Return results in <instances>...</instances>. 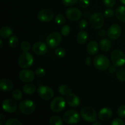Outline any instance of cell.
<instances>
[{"label": "cell", "mask_w": 125, "mask_h": 125, "mask_svg": "<svg viewBox=\"0 0 125 125\" xmlns=\"http://www.w3.org/2000/svg\"><path fill=\"white\" fill-rule=\"evenodd\" d=\"M81 115L85 122H94L97 119V113L95 109L89 106H85L81 110Z\"/></svg>", "instance_id": "cell-1"}, {"label": "cell", "mask_w": 125, "mask_h": 125, "mask_svg": "<svg viewBox=\"0 0 125 125\" xmlns=\"http://www.w3.org/2000/svg\"><path fill=\"white\" fill-rule=\"evenodd\" d=\"M94 64L96 69L104 71L109 68L111 62L109 59L106 56L99 54L94 57Z\"/></svg>", "instance_id": "cell-2"}, {"label": "cell", "mask_w": 125, "mask_h": 125, "mask_svg": "<svg viewBox=\"0 0 125 125\" xmlns=\"http://www.w3.org/2000/svg\"><path fill=\"white\" fill-rule=\"evenodd\" d=\"M111 62L117 67H120L125 64V54L122 50H115L111 53Z\"/></svg>", "instance_id": "cell-3"}, {"label": "cell", "mask_w": 125, "mask_h": 125, "mask_svg": "<svg viewBox=\"0 0 125 125\" xmlns=\"http://www.w3.org/2000/svg\"><path fill=\"white\" fill-rule=\"evenodd\" d=\"M34 63V57L31 53L23 52L18 58V65L22 68H28L31 67Z\"/></svg>", "instance_id": "cell-4"}, {"label": "cell", "mask_w": 125, "mask_h": 125, "mask_svg": "<svg viewBox=\"0 0 125 125\" xmlns=\"http://www.w3.org/2000/svg\"><path fill=\"white\" fill-rule=\"evenodd\" d=\"M63 121L67 124H76L81 120L80 115L75 110H68L63 115Z\"/></svg>", "instance_id": "cell-5"}, {"label": "cell", "mask_w": 125, "mask_h": 125, "mask_svg": "<svg viewBox=\"0 0 125 125\" xmlns=\"http://www.w3.org/2000/svg\"><path fill=\"white\" fill-rule=\"evenodd\" d=\"M20 111L25 115H29L34 112L35 109V103L31 100L21 101L19 105Z\"/></svg>", "instance_id": "cell-6"}, {"label": "cell", "mask_w": 125, "mask_h": 125, "mask_svg": "<svg viewBox=\"0 0 125 125\" xmlns=\"http://www.w3.org/2000/svg\"><path fill=\"white\" fill-rule=\"evenodd\" d=\"M104 15L101 12H95L93 13L90 18V24L94 29H99L104 24Z\"/></svg>", "instance_id": "cell-7"}, {"label": "cell", "mask_w": 125, "mask_h": 125, "mask_svg": "<svg viewBox=\"0 0 125 125\" xmlns=\"http://www.w3.org/2000/svg\"><path fill=\"white\" fill-rule=\"evenodd\" d=\"M66 101H67L62 96H58L54 98L50 104L51 111L56 113L62 112L65 107Z\"/></svg>", "instance_id": "cell-8"}, {"label": "cell", "mask_w": 125, "mask_h": 125, "mask_svg": "<svg viewBox=\"0 0 125 125\" xmlns=\"http://www.w3.org/2000/svg\"><path fill=\"white\" fill-rule=\"evenodd\" d=\"M62 40V35L57 32L51 33L47 37L46 43L49 47L51 48H56L61 43Z\"/></svg>", "instance_id": "cell-9"}, {"label": "cell", "mask_w": 125, "mask_h": 125, "mask_svg": "<svg viewBox=\"0 0 125 125\" xmlns=\"http://www.w3.org/2000/svg\"><path fill=\"white\" fill-rule=\"evenodd\" d=\"M39 96L44 100H50L53 97L54 91L51 87L46 85H40L37 89Z\"/></svg>", "instance_id": "cell-10"}, {"label": "cell", "mask_w": 125, "mask_h": 125, "mask_svg": "<svg viewBox=\"0 0 125 125\" xmlns=\"http://www.w3.org/2000/svg\"><path fill=\"white\" fill-rule=\"evenodd\" d=\"M53 18L54 12L48 9H45L39 11L37 14L38 20L43 23L51 21Z\"/></svg>", "instance_id": "cell-11"}, {"label": "cell", "mask_w": 125, "mask_h": 125, "mask_svg": "<svg viewBox=\"0 0 125 125\" xmlns=\"http://www.w3.org/2000/svg\"><path fill=\"white\" fill-rule=\"evenodd\" d=\"M107 35L112 40H117L122 34V29L118 24L111 25L107 30Z\"/></svg>", "instance_id": "cell-12"}, {"label": "cell", "mask_w": 125, "mask_h": 125, "mask_svg": "<svg viewBox=\"0 0 125 125\" xmlns=\"http://www.w3.org/2000/svg\"><path fill=\"white\" fill-rule=\"evenodd\" d=\"M65 15L67 18L71 21H78L81 18L82 12L76 7H71L67 9Z\"/></svg>", "instance_id": "cell-13"}, {"label": "cell", "mask_w": 125, "mask_h": 125, "mask_svg": "<svg viewBox=\"0 0 125 125\" xmlns=\"http://www.w3.org/2000/svg\"><path fill=\"white\" fill-rule=\"evenodd\" d=\"M2 107L5 112L7 113H13L17 111V104L13 100L6 99L2 102Z\"/></svg>", "instance_id": "cell-14"}, {"label": "cell", "mask_w": 125, "mask_h": 125, "mask_svg": "<svg viewBox=\"0 0 125 125\" xmlns=\"http://www.w3.org/2000/svg\"><path fill=\"white\" fill-rule=\"evenodd\" d=\"M48 46L43 42H38L32 46V51L37 55H44L48 52Z\"/></svg>", "instance_id": "cell-15"}, {"label": "cell", "mask_w": 125, "mask_h": 125, "mask_svg": "<svg viewBox=\"0 0 125 125\" xmlns=\"http://www.w3.org/2000/svg\"><path fill=\"white\" fill-rule=\"evenodd\" d=\"M19 78L24 83H30L35 79L34 72L31 70H23L19 73Z\"/></svg>", "instance_id": "cell-16"}, {"label": "cell", "mask_w": 125, "mask_h": 125, "mask_svg": "<svg viewBox=\"0 0 125 125\" xmlns=\"http://www.w3.org/2000/svg\"><path fill=\"white\" fill-rule=\"evenodd\" d=\"M112 111L109 107H104L101 109L98 113V118L103 122H106L112 117Z\"/></svg>", "instance_id": "cell-17"}, {"label": "cell", "mask_w": 125, "mask_h": 125, "mask_svg": "<svg viewBox=\"0 0 125 125\" xmlns=\"http://www.w3.org/2000/svg\"><path fill=\"white\" fill-rule=\"evenodd\" d=\"M13 87V83L10 79L3 78L0 81V89L2 92H9Z\"/></svg>", "instance_id": "cell-18"}, {"label": "cell", "mask_w": 125, "mask_h": 125, "mask_svg": "<svg viewBox=\"0 0 125 125\" xmlns=\"http://www.w3.org/2000/svg\"><path fill=\"white\" fill-rule=\"evenodd\" d=\"M67 104L71 107H76L80 104V100L79 98L76 94H70L67 96L66 98Z\"/></svg>", "instance_id": "cell-19"}, {"label": "cell", "mask_w": 125, "mask_h": 125, "mask_svg": "<svg viewBox=\"0 0 125 125\" xmlns=\"http://www.w3.org/2000/svg\"><path fill=\"white\" fill-rule=\"evenodd\" d=\"M98 50L99 46L98 43L95 40L90 41L88 43L87 46V51L90 55L94 56V55L96 54L98 52Z\"/></svg>", "instance_id": "cell-20"}, {"label": "cell", "mask_w": 125, "mask_h": 125, "mask_svg": "<svg viewBox=\"0 0 125 125\" xmlns=\"http://www.w3.org/2000/svg\"><path fill=\"white\" fill-rule=\"evenodd\" d=\"M99 46H100V49L103 51L106 52V51H109L110 49L111 48L112 43L109 39H107V38H104L100 42Z\"/></svg>", "instance_id": "cell-21"}, {"label": "cell", "mask_w": 125, "mask_h": 125, "mask_svg": "<svg viewBox=\"0 0 125 125\" xmlns=\"http://www.w3.org/2000/svg\"><path fill=\"white\" fill-rule=\"evenodd\" d=\"M13 34V31L12 28L9 26H2L0 29V35L3 39H7L10 37Z\"/></svg>", "instance_id": "cell-22"}, {"label": "cell", "mask_w": 125, "mask_h": 125, "mask_svg": "<svg viewBox=\"0 0 125 125\" xmlns=\"http://www.w3.org/2000/svg\"><path fill=\"white\" fill-rule=\"evenodd\" d=\"M89 34L85 31H81L77 35V42L81 45L85 44L87 42Z\"/></svg>", "instance_id": "cell-23"}, {"label": "cell", "mask_w": 125, "mask_h": 125, "mask_svg": "<svg viewBox=\"0 0 125 125\" xmlns=\"http://www.w3.org/2000/svg\"><path fill=\"white\" fill-rule=\"evenodd\" d=\"M116 17L119 21L125 22V6H120L115 12Z\"/></svg>", "instance_id": "cell-24"}, {"label": "cell", "mask_w": 125, "mask_h": 125, "mask_svg": "<svg viewBox=\"0 0 125 125\" xmlns=\"http://www.w3.org/2000/svg\"><path fill=\"white\" fill-rule=\"evenodd\" d=\"M35 90H36V88H35V85L33 84L29 83L25 84L23 87V92L28 95H32V94H34Z\"/></svg>", "instance_id": "cell-25"}, {"label": "cell", "mask_w": 125, "mask_h": 125, "mask_svg": "<svg viewBox=\"0 0 125 125\" xmlns=\"http://www.w3.org/2000/svg\"><path fill=\"white\" fill-rule=\"evenodd\" d=\"M58 91L59 93L62 96H67L72 93V89L65 84H62L60 85L58 89Z\"/></svg>", "instance_id": "cell-26"}, {"label": "cell", "mask_w": 125, "mask_h": 125, "mask_svg": "<svg viewBox=\"0 0 125 125\" xmlns=\"http://www.w3.org/2000/svg\"><path fill=\"white\" fill-rule=\"evenodd\" d=\"M50 123L51 125H62L63 120L60 117L57 115L52 116L50 119Z\"/></svg>", "instance_id": "cell-27"}, {"label": "cell", "mask_w": 125, "mask_h": 125, "mask_svg": "<svg viewBox=\"0 0 125 125\" xmlns=\"http://www.w3.org/2000/svg\"><path fill=\"white\" fill-rule=\"evenodd\" d=\"M18 43H19V40L17 36L13 35V36L10 37L9 40V45L11 48H16L18 46Z\"/></svg>", "instance_id": "cell-28"}, {"label": "cell", "mask_w": 125, "mask_h": 125, "mask_svg": "<svg viewBox=\"0 0 125 125\" xmlns=\"http://www.w3.org/2000/svg\"><path fill=\"white\" fill-rule=\"evenodd\" d=\"M117 78L122 82H125V68H120L116 73Z\"/></svg>", "instance_id": "cell-29"}, {"label": "cell", "mask_w": 125, "mask_h": 125, "mask_svg": "<svg viewBox=\"0 0 125 125\" xmlns=\"http://www.w3.org/2000/svg\"><path fill=\"white\" fill-rule=\"evenodd\" d=\"M12 96L14 100H17V101H20L23 98V94L18 89H15V90H14L12 92Z\"/></svg>", "instance_id": "cell-30"}, {"label": "cell", "mask_w": 125, "mask_h": 125, "mask_svg": "<svg viewBox=\"0 0 125 125\" xmlns=\"http://www.w3.org/2000/svg\"><path fill=\"white\" fill-rule=\"evenodd\" d=\"M66 21L65 18L62 14H57L55 17V22L59 25H62Z\"/></svg>", "instance_id": "cell-31"}, {"label": "cell", "mask_w": 125, "mask_h": 125, "mask_svg": "<svg viewBox=\"0 0 125 125\" xmlns=\"http://www.w3.org/2000/svg\"><path fill=\"white\" fill-rule=\"evenodd\" d=\"M20 48L21 50L23 52H28V51H29L31 48V45L29 42H28V41H23V42L21 43Z\"/></svg>", "instance_id": "cell-32"}, {"label": "cell", "mask_w": 125, "mask_h": 125, "mask_svg": "<svg viewBox=\"0 0 125 125\" xmlns=\"http://www.w3.org/2000/svg\"><path fill=\"white\" fill-rule=\"evenodd\" d=\"M55 54H56V56L60 58H63L65 57L66 54V51L65 50V49H63V48H57V49L55 51Z\"/></svg>", "instance_id": "cell-33"}, {"label": "cell", "mask_w": 125, "mask_h": 125, "mask_svg": "<svg viewBox=\"0 0 125 125\" xmlns=\"http://www.w3.org/2000/svg\"><path fill=\"white\" fill-rule=\"evenodd\" d=\"M6 125H22V123L16 118H10L5 123Z\"/></svg>", "instance_id": "cell-34"}, {"label": "cell", "mask_w": 125, "mask_h": 125, "mask_svg": "<svg viewBox=\"0 0 125 125\" xmlns=\"http://www.w3.org/2000/svg\"><path fill=\"white\" fill-rule=\"evenodd\" d=\"M117 115L120 118H125V105L120 106L117 110Z\"/></svg>", "instance_id": "cell-35"}, {"label": "cell", "mask_w": 125, "mask_h": 125, "mask_svg": "<svg viewBox=\"0 0 125 125\" xmlns=\"http://www.w3.org/2000/svg\"><path fill=\"white\" fill-rule=\"evenodd\" d=\"M35 73L38 77L42 78V77H44L45 76L46 72H45V69H43V68H38L35 70Z\"/></svg>", "instance_id": "cell-36"}, {"label": "cell", "mask_w": 125, "mask_h": 125, "mask_svg": "<svg viewBox=\"0 0 125 125\" xmlns=\"http://www.w3.org/2000/svg\"><path fill=\"white\" fill-rule=\"evenodd\" d=\"M62 3L64 6L69 7V6H72L76 4L79 0H62Z\"/></svg>", "instance_id": "cell-37"}, {"label": "cell", "mask_w": 125, "mask_h": 125, "mask_svg": "<svg viewBox=\"0 0 125 125\" xmlns=\"http://www.w3.org/2000/svg\"><path fill=\"white\" fill-rule=\"evenodd\" d=\"M61 32L63 36H67L70 32V28L68 25H64L61 29Z\"/></svg>", "instance_id": "cell-38"}, {"label": "cell", "mask_w": 125, "mask_h": 125, "mask_svg": "<svg viewBox=\"0 0 125 125\" xmlns=\"http://www.w3.org/2000/svg\"><path fill=\"white\" fill-rule=\"evenodd\" d=\"M115 12L111 9H106V10L104 12V16L106 18H111L114 15Z\"/></svg>", "instance_id": "cell-39"}, {"label": "cell", "mask_w": 125, "mask_h": 125, "mask_svg": "<svg viewBox=\"0 0 125 125\" xmlns=\"http://www.w3.org/2000/svg\"><path fill=\"white\" fill-rule=\"evenodd\" d=\"M103 3L106 7H112L115 4V0H103Z\"/></svg>", "instance_id": "cell-40"}, {"label": "cell", "mask_w": 125, "mask_h": 125, "mask_svg": "<svg viewBox=\"0 0 125 125\" xmlns=\"http://www.w3.org/2000/svg\"><path fill=\"white\" fill-rule=\"evenodd\" d=\"M79 4L83 8H87L89 7L90 1L89 0H79Z\"/></svg>", "instance_id": "cell-41"}, {"label": "cell", "mask_w": 125, "mask_h": 125, "mask_svg": "<svg viewBox=\"0 0 125 125\" xmlns=\"http://www.w3.org/2000/svg\"><path fill=\"white\" fill-rule=\"evenodd\" d=\"M78 26H79V28H80L81 29H85V28H86L87 26V21L84 19L81 20L79 22Z\"/></svg>", "instance_id": "cell-42"}, {"label": "cell", "mask_w": 125, "mask_h": 125, "mask_svg": "<svg viewBox=\"0 0 125 125\" xmlns=\"http://www.w3.org/2000/svg\"><path fill=\"white\" fill-rule=\"evenodd\" d=\"M125 122L120 118H115L111 122L112 125H124Z\"/></svg>", "instance_id": "cell-43"}, {"label": "cell", "mask_w": 125, "mask_h": 125, "mask_svg": "<svg viewBox=\"0 0 125 125\" xmlns=\"http://www.w3.org/2000/svg\"><path fill=\"white\" fill-rule=\"evenodd\" d=\"M98 35L101 37H104L106 36V35H107V32L106 31L104 30V29H102V30H100L98 31Z\"/></svg>", "instance_id": "cell-44"}, {"label": "cell", "mask_w": 125, "mask_h": 125, "mask_svg": "<svg viewBox=\"0 0 125 125\" xmlns=\"http://www.w3.org/2000/svg\"><path fill=\"white\" fill-rule=\"evenodd\" d=\"M116 66H115L114 65H111L109 67V72L111 74H114L115 73V72H116Z\"/></svg>", "instance_id": "cell-45"}, {"label": "cell", "mask_w": 125, "mask_h": 125, "mask_svg": "<svg viewBox=\"0 0 125 125\" xmlns=\"http://www.w3.org/2000/svg\"><path fill=\"white\" fill-rule=\"evenodd\" d=\"M85 63H86L87 65H90V64L92 63V58L89 56L86 57V59H85Z\"/></svg>", "instance_id": "cell-46"}, {"label": "cell", "mask_w": 125, "mask_h": 125, "mask_svg": "<svg viewBox=\"0 0 125 125\" xmlns=\"http://www.w3.org/2000/svg\"><path fill=\"white\" fill-rule=\"evenodd\" d=\"M5 120V117H4V115L2 114L0 115V125H2L4 123Z\"/></svg>", "instance_id": "cell-47"}, {"label": "cell", "mask_w": 125, "mask_h": 125, "mask_svg": "<svg viewBox=\"0 0 125 125\" xmlns=\"http://www.w3.org/2000/svg\"><path fill=\"white\" fill-rule=\"evenodd\" d=\"M101 125V123H100V122H96V121H95V122H93V125Z\"/></svg>", "instance_id": "cell-48"}, {"label": "cell", "mask_w": 125, "mask_h": 125, "mask_svg": "<svg viewBox=\"0 0 125 125\" xmlns=\"http://www.w3.org/2000/svg\"><path fill=\"white\" fill-rule=\"evenodd\" d=\"M0 44H1V45H0V47L2 48V46H3V42H2V40H1V39L0 40Z\"/></svg>", "instance_id": "cell-49"}, {"label": "cell", "mask_w": 125, "mask_h": 125, "mask_svg": "<svg viewBox=\"0 0 125 125\" xmlns=\"http://www.w3.org/2000/svg\"><path fill=\"white\" fill-rule=\"evenodd\" d=\"M120 1H121V2L123 4L125 5V0H120Z\"/></svg>", "instance_id": "cell-50"}]
</instances>
